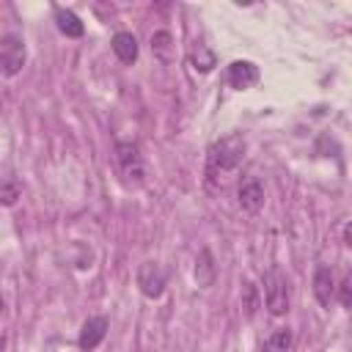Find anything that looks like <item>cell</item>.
Wrapping results in <instances>:
<instances>
[{
    "label": "cell",
    "mask_w": 352,
    "mask_h": 352,
    "mask_svg": "<svg viewBox=\"0 0 352 352\" xmlns=\"http://www.w3.org/2000/svg\"><path fill=\"white\" fill-rule=\"evenodd\" d=\"M245 154V138L242 135H226L220 140H214L209 146V157H206V176L209 182L217 176V173H228L239 165Z\"/></svg>",
    "instance_id": "obj_1"
},
{
    "label": "cell",
    "mask_w": 352,
    "mask_h": 352,
    "mask_svg": "<svg viewBox=\"0 0 352 352\" xmlns=\"http://www.w3.org/2000/svg\"><path fill=\"white\" fill-rule=\"evenodd\" d=\"M116 162H118V170L124 176V182L129 187H140L146 182V168H143V157H140V148L138 143L132 140H121L116 146Z\"/></svg>",
    "instance_id": "obj_2"
},
{
    "label": "cell",
    "mask_w": 352,
    "mask_h": 352,
    "mask_svg": "<svg viewBox=\"0 0 352 352\" xmlns=\"http://www.w3.org/2000/svg\"><path fill=\"white\" fill-rule=\"evenodd\" d=\"M25 60H28V50H25L22 36L6 33L0 38V74L16 77L22 72V66H25Z\"/></svg>",
    "instance_id": "obj_3"
},
{
    "label": "cell",
    "mask_w": 352,
    "mask_h": 352,
    "mask_svg": "<svg viewBox=\"0 0 352 352\" xmlns=\"http://www.w3.org/2000/svg\"><path fill=\"white\" fill-rule=\"evenodd\" d=\"M264 302L272 316H283L289 311V283L280 270H270L264 275Z\"/></svg>",
    "instance_id": "obj_4"
},
{
    "label": "cell",
    "mask_w": 352,
    "mask_h": 352,
    "mask_svg": "<svg viewBox=\"0 0 352 352\" xmlns=\"http://www.w3.org/2000/svg\"><path fill=\"white\" fill-rule=\"evenodd\" d=\"M138 286L148 300H157L165 292V275L154 261H143L138 270Z\"/></svg>",
    "instance_id": "obj_5"
},
{
    "label": "cell",
    "mask_w": 352,
    "mask_h": 352,
    "mask_svg": "<svg viewBox=\"0 0 352 352\" xmlns=\"http://www.w3.org/2000/svg\"><path fill=\"white\" fill-rule=\"evenodd\" d=\"M104 336H107V319H104V316H91V319H85V324L80 327L77 344H80V349L91 352V349H96V346L104 341Z\"/></svg>",
    "instance_id": "obj_6"
},
{
    "label": "cell",
    "mask_w": 352,
    "mask_h": 352,
    "mask_svg": "<svg viewBox=\"0 0 352 352\" xmlns=\"http://www.w3.org/2000/svg\"><path fill=\"white\" fill-rule=\"evenodd\" d=\"M226 80H228V85H231V88L245 91V88H250V85H256V82H258V69H256L250 60H234V63L228 66Z\"/></svg>",
    "instance_id": "obj_7"
},
{
    "label": "cell",
    "mask_w": 352,
    "mask_h": 352,
    "mask_svg": "<svg viewBox=\"0 0 352 352\" xmlns=\"http://www.w3.org/2000/svg\"><path fill=\"white\" fill-rule=\"evenodd\" d=\"M239 206L250 214H256L261 206H264V187L256 176H248L242 184H239Z\"/></svg>",
    "instance_id": "obj_8"
},
{
    "label": "cell",
    "mask_w": 352,
    "mask_h": 352,
    "mask_svg": "<svg viewBox=\"0 0 352 352\" xmlns=\"http://www.w3.org/2000/svg\"><path fill=\"white\" fill-rule=\"evenodd\" d=\"M333 292H336V280H333V270L330 267H319L314 272V294L319 300L322 308H330L333 302Z\"/></svg>",
    "instance_id": "obj_9"
},
{
    "label": "cell",
    "mask_w": 352,
    "mask_h": 352,
    "mask_svg": "<svg viewBox=\"0 0 352 352\" xmlns=\"http://www.w3.org/2000/svg\"><path fill=\"white\" fill-rule=\"evenodd\" d=\"M151 52L160 63H173L176 60V41L168 30H157L151 36Z\"/></svg>",
    "instance_id": "obj_10"
},
{
    "label": "cell",
    "mask_w": 352,
    "mask_h": 352,
    "mask_svg": "<svg viewBox=\"0 0 352 352\" xmlns=\"http://www.w3.org/2000/svg\"><path fill=\"white\" fill-rule=\"evenodd\" d=\"M110 47H113V52H116V58L121 60V63H135L138 60V38L132 36V33H116L113 36V41H110Z\"/></svg>",
    "instance_id": "obj_11"
},
{
    "label": "cell",
    "mask_w": 352,
    "mask_h": 352,
    "mask_svg": "<svg viewBox=\"0 0 352 352\" xmlns=\"http://www.w3.org/2000/svg\"><path fill=\"white\" fill-rule=\"evenodd\" d=\"M55 22H58V30L63 36H69V38H80L85 33L80 16L74 11H69V8H55Z\"/></svg>",
    "instance_id": "obj_12"
},
{
    "label": "cell",
    "mask_w": 352,
    "mask_h": 352,
    "mask_svg": "<svg viewBox=\"0 0 352 352\" xmlns=\"http://www.w3.org/2000/svg\"><path fill=\"white\" fill-rule=\"evenodd\" d=\"M195 280H198V286H204V289H209V286L214 283V261H212L209 248H204V250L198 253V258H195Z\"/></svg>",
    "instance_id": "obj_13"
},
{
    "label": "cell",
    "mask_w": 352,
    "mask_h": 352,
    "mask_svg": "<svg viewBox=\"0 0 352 352\" xmlns=\"http://www.w3.org/2000/svg\"><path fill=\"white\" fill-rule=\"evenodd\" d=\"M292 341H294L292 330H289V327H280V330H275V333L264 341L261 352H289V349H292Z\"/></svg>",
    "instance_id": "obj_14"
},
{
    "label": "cell",
    "mask_w": 352,
    "mask_h": 352,
    "mask_svg": "<svg viewBox=\"0 0 352 352\" xmlns=\"http://www.w3.org/2000/svg\"><path fill=\"white\" fill-rule=\"evenodd\" d=\"M190 63H192V69H195V72L206 74V72H212V69H214V52H212L209 47L198 44V47L190 52Z\"/></svg>",
    "instance_id": "obj_15"
},
{
    "label": "cell",
    "mask_w": 352,
    "mask_h": 352,
    "mask_svg": "<svg viewBox=\"0 0 352 352\" xmlns=\"http://www.w3.org/2000/svg\"><path fill=\"white\" fill-rule=\"evenodd\" d=\"M258 305H261V300H258V289H256L250 280H245V283H242V311H245V316L253 319L256 311H258Z\"/></svg>",
    "instance_id": "obj_16"
},
{
    "label": "cell",
    "mask_w": 352,
    "mask_h": 352,
    "mask_svg": "<svg viewBox=\"0 0 352 352\" xmlns=\"http://www.w3.org/2000/svg\"><path fill=\"white\" fill-rule=\"evenodd\" d=\"M19 198H22V187H19V182H14V179H3V182H0V206H14Z\"/></svg>",
    "instance_id": "obj_17"
},
{
    "label": "cell",
    "mask_w": 352,
    "mask_h": 352,
    "mask_svg": "<svg viewBox=\"0 0 352 352\" xmlns=\"http://www.w3.org/2000/svg\"><path fill=\"white\" fill-rule=\"evenodd\" d=\"M338 297H341V305L344 308L352 305V275H344V280L338 283Z\"/></svg>",
    "instance_id": "obj_18"
},
{
    "label": "cell",
    "mask_w": 352,
    "mask_h": 352,
    "mask_svg": "<svg viewBox=\"0 0 352 352\" xmlns=\"http://www.w3.org/2000/svg\"><path fill=\"white\" fill-rule=\"evenodd\" d=\"M3 349H6V338L0 336V352H3Z\"/></svg>",
    "instance_id": "obj_19"
},
{
    "label": "cell",
    "mask_w": 352,
    "mask_h": 352,
    "mask_svg": "<svg viewBox=\"0 0 352 352\" xmlns=\"http://www.w3.org/2000/svg\"><path fill=\"white\" fill-rule=\"evenodd\" d=\"M3 308H6V305H3V297H0V316H3Z\"/></svg>",
    "instance_id": "obj_20"
}]
</instances>
